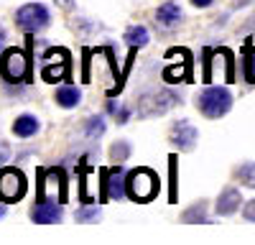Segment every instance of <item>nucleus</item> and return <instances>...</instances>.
Here are the masks:
<instances>
[{
  "label": "nucleus",
  "mask_w": 255,
  "mask_h": 245,
  "mask_svg": "<svg viewBox=\"0 0 255 245\" xmlns=\"http://www.w3.org/2000/svg\"><path fill=\"white\" fill-rule=\"evenodd\" d=\"M36 130H38V118H33V115H20V118H15V122H13V133L20 135V138L36 135Z\"/></svg>",
  "instance_id": "9d476101"
},
{
  "label": "nucleus",
  "mask_w": 255,
  "mask_h": 245,
  "mask_svg": "<svg viewBox=\"0 0 255 245\" xmlns=\"http://www.w3.org/2000/svg\"><path fill=\"white\" fill-rule=\"evenodd\" d=\"M31 217H33L36 222L49 225V222H59V220L64 217V212H61L59 204H54V199H44L41 204H36V207H33Z\"/></svg>",
  "instance_id": "0eeeda50"
},
{
  "label": "nucleus",
  "mask_w": 255,
  "mask_h": 245,
  "mask_svg": "<svg viewBox=\"0 0 255 245\" xmlns=\"http://www.w3.org/2000/svg\"><path fill=\"white\" fill-rule=\"evenodd\" d=\"M8 156H10L8 143H3V140H0V163H3V161H8Z\"/></svg>",
  "instance_id": "4be33fe9"
},
{
  "label": "nucleus",
  "mask_w": 255,
  "mask_h": 245,
  "mask_svg": "<svg viewBox=\"0 0 255 245\" xmlns=\"http://www.w3.org/2000/svg\"><path fill=\"white\" fill-rule=\"evenodd\" d=\"M128 153H130V146H128L125 140H118L115 146L110 148V156H113L115 161H125V158H128Z\"/></svg>",
  "instance_id": "f3484780"
},
{
  "label": "nucleus",
  "mask_w": 255,
  "mask_h": 245,
  "mask_svg": "<svg viewBox=\"0 0 255 245\" xmlns=\"http://www.w3.org/2000/svg\"><path fill=\"white\" fill-rule=\"evenodd\" d=\"M197 108L207 115V118H222L230 108H232V95L225 87H207L199 97H197Z\"/></svg>",
  "instance_id": "f257e3e1"
},
{
  "label": "nucleus",
  "mask_w": 255,
  "mask_h": 245,
  "mask_svg": "<svg viewBox=\"0 0 255 245\" xmlns=\"http://www.w3.org/2000/svg\"><path fill=\"white\" fill-rule=\"evenodd\" d=\"M235 176L245 184V187H253L255 189V163L250 161V163H243V166L235 171Z\"/></svg>",
  "instance_id": "2eb2a0df"
},
{
  "label": "nucleus",
  "mask_w": 255,
  "mask_h": 245,
  "mask_svg": "<svg viewBox=\"0 0 255 245\" xmlns=\"http://www.w3.org/2000/svg\"><path fill=\"white\" fill-rule=\"evenodd\" d=\"M197 138H199V133H197V128L191 125V122H186V120H179L176 125H174L171 140L176 143V146H179L181 151H191V148H194Z\"/></svg>",
  "instance_id": "423d86ee"
},
{
  "label": "nucleus",
  "mask_w": 255,
  "mask_h": 245,
  "mask_svg": "<svg viewBox=\"0 0 255 245\" xmlns=\"http://www.w3.org/2000/svg\"><path fill=\"white\" fill-rule=\"evenodd\" d=\"M194 5H199V8H207V5H212V0H191Z\"/></svg>",
  "instance_id": "5701e85b"
},
{
  "label": "nucleus",
  "mask_w": 255,
  "mask_h": 245,
  "mask_svg": "<svg viewBox=\"0 0 255 245\" xmlns=\"http://www.w3.org/2000/svg\"><path fill=\"white\" fill-rule=\"evenodd\" d=\"M243 215H245V220H248V222H255V199L245 204V212H243Z\"/></svg>",
  "instance_id": "aec40b11"
},
{
  "label": "nucleus",
  "mask_w": 255,
  "mask_h": 245,
  "mask_svg": "<svg viewBox=\"0 0 255 245\" xmlns=\"http://www.w3.org/2000/svg\"><path fill=\"white\" fill-rule=\"evenodd\" d=\"M125 174H123V169L118 166V169H113L110 174H108V197L110 199H123V194H125Z\"/></svg>",
  "instance_id": "1a4fd4ad"
},
{
  "label": "nucleus",
  "mask_w": 255,
  "mask_h": 245,
  "mask_svg": "<svg viewBox=\"0 0 255 245\" xmlns=\"http://www.w3.org/2000/svg\"><path fill=\"white\" fill-rule=\"evenodd\" d=\"M158 192V176L151 169H135L128 176V194L138 202H148L153 199Z\"/></svg>",
  "instance_id": "f03ea898"
},
{
  "label": "nucleus",
  "mask_w": 255,
  "mask_h": 245,
  "mask_svg": "<svg viewBox=\"0 0 255 245\" xmlns=\"http://www.w3.org/2000/svg\"><path fill=\"white\" fill-rule=\"evenodd\" d=\"M0 74L5 82H23L28 77V59L20 49H8L0 59Z\"/></svg>",
  "instance_id": "7ed1b4c3"
},
{
  "label": "nucleus",
  "mask_w": 255,
  "mask_h": 245,
  "mask_svg": "<svg viewBox=\"0 0 255 245\" xmlns=\"http://www.w3.org/2000/svg\"><path fill=\"white\" fill-rule=\"evenodd\" d=\"M79 100H82V95L77 87H61L56 92V102L61 108H74V105H79Z\"/></svg>",
  "instance_id": "f8f14e48"
},
{
  "label": "nucleus",
  "mask_w": 255,
  "mask_h": 245,
  "mask_svg": "<svg viewBox=\"0 0 255 245\" xmlns=\"http://www.w3.org/2000/svg\"><path fill=\"white\" fill-rule=\"evenodd\" d=\"M100 217V207H84L77 212V220L79 222H90V220H97Z\"/></svg>",
  "instance_id": "a211bd4d"
},
{
  "label": "nucleus",
  "mask_w": 255,
  "mask_h": 245,
  "mask_svg": "<svg viewBox=\"0 0 255 245\" xmlns=\"http://www.w3.org/2000/svg\"><path fill=\"white\" fill-rule=\"evenodd\" d=\"M110 110H113V113L120 118V122H125V120H128V110H125V108H120V105H115V102H113V105H110Z\"/></svg>",
  "instance_id": "412c9836"
},
{
  "label": "nucleus",
  "mask_w": 255,
  "mask_h": 245,
  "mask_svg": "<svg viewBox=\"0 0 255 245\" xmlns=\"http://www.w3.org/2000/svg\"><path fill=\"white\" fill-rule=\"evenodd\" d=\"M245 79L255 85V49L245 54Z\"/></svg>",
  "instance_id": "dca6fc26"
},
{
  "label": "nucleus",
  "mask_w": 255,
  "mask_h": 245,
  "mask_svg": "<svg viewBox=\"0 0 255 245\" xmlns=\"http://www.w3.org/2000/svg\"><path fill=\"white\" fill-rule=\"evenodd\" d=\"M125 41H128L133 49H135V46L143 49V46L148 44V31H145L143 26H130V28H128V33H125Z\"/></svg>",
  "instance_id": "ddd939ff"
},
{
  "label": "nucleus",
  "mask_w": 255,
  "mask_h": 245,
  "mask_svg": "<svg viewBox=\"0 0 255 245\" xmlns=\"http://www.w3.org/2000/svg\"><path fill=\"white\" fill-rule=\"evenodd\" d=\"M15 23H18L20 31L36 33V31H41L49 23V10L44 5H38V3H28V5H23L15 13Z\"/></svg>",
  "instance_id": "20e7f679"
},
{
  "label": "nucleus",
  "mask_w": 255,
  "mask_h": 245,
  "mask_svg": "<svg viewBox=\"0 0 255 245\" xmlns=\"http://www.w3.org/2000/svg\"><path fill=\"white\" fill-rule=\"evenodd\" d=\"M5 217V207H3V204H0V220H3Z\"/></svg>",
  "instance_id": "b1692460"
},
{
  "label": "nucleus",
  "mask_w": 255,
  "mask_h": 245,
  "mask_svg": "<svg viewBox=\"0 0 255 245\" xmlns=\"http://www.w3.org/2000/svg\"><path fill=\"white\" fill-rule=\"evenodd\" d=\"M179 18H181V8L176 3H163L156 13V20L161 26H174V23H179Z\"/></svg>",
  "instance_id": "9b49d317"
},
{
  "label": "nucleus",
  "mask_w": 255,
  "mask_h": 245,
  "mask_svg": "<svg viewBox=\"0 0 255 245\" xmlns=\"http://www.w3.org/2000/svg\"><path fill=\"white\" fill-rule=\"evenodd\" d=\"M240 202H243V197H240L238 189H232V187L225 189L220 194V199H217V215H232V212H238Z\"/></svg>",
  "instance_id": "6e6552de"
},
{
  "label": "nucleus",
  "mask_w": 255,
  "mask_h": 245,
  "mask_svg": "<svg viewBox=\"0 0 255 245\" xmlns=\"http://www.w3.org/2000/svg\"><path fill=\"white\" fill-rule=\"evenodd\" d=\"M3 38H5V33H3V31H0V44H3Z\"/></svg>",
  "instance_id": "393cba45"
},
{
  "label": "nucleus",
  "mask_w": 255,
  "mask_h": 245,
  "mask_svg": "<svg viewBox=\"0 0 255 245\" xmlns=\"http://www.w3.org/2000/svg\"><path fill=\"white\" fill-rule=\"evenodd\" d=\"M102 130H105V122H102V118H92V120H90V128H87V133H90V135H102Z\"/></svg>",
  "instance_id": "6ab92c4d"
},
{
  "label": "nucleus",
  "mask_w": 255,
  "mask_h": 245,
  "mask_svg": "<svg viewBox=\"0 0 255 245\" xmlns=\"http://www.w3.org/2000/svg\"><path fill=\"white\" fill-rule=\"evenodd\" d=\"M26 192V179L15 169H3L0 171V199L3 202H15Z\"/></svg>",
  "instance_id": "39448f33"
},
{
  "label": "nucleus",
  "mask_w": 255,
  "mask_h": 245,
  "mask_svg": "<svg viewBox=\"0 0 255 245\" xmlns=\"http://www.w3.org/2000/svg\"><path fill=\"white\" fill-rule=\"evenodd\" d=\"M181 222H207V204L204 202H197L194 207H189L181 215Z\"/></svg>",
  "instance_id": "4468645a"
}]
</instances>
